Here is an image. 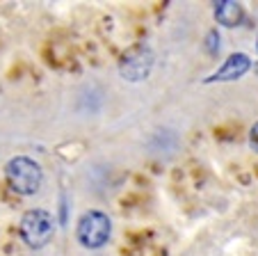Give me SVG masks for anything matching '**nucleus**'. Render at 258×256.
Returning a JSON list of instances; mask_svg holds the SVG:
<instances>
[{
    "label": "nucleus",
    "instance_id": "obj_1",
    "mask_svg": "<svg viewBox=\"0 0 258 256\" xmlns=\"http://www.w3.org/2000/svg\"><path fill=\"white\" fill-rule=\"evenodd\" d=\"M5 179L16 194L30 197V194H34L41 188L44 172H41V165L34 163L32 158L16 156V158H12L10 163L5 165Z\"/></svg>",
    "mask_w": 258,
    "mask_h": 256
},
{
    "label": "nucleus",
    "instance_id": "obj_2",
    "mask_svg": "<svg viewBox=\"0 0 258 256\" xmlns=\"http://www.w3.org/2000/svg\"><path fill=\"white\" fill-rule=\"evenodd\" d=\"M53 233H55V220L48 211L32 208L21 218V238L25 240L28 247L39 249V247L48 245Z\"/></svg>",
    "mask_w": 258,
    "mask_h": 256
},
{
    "label": "nucleus",
    "instance_id": "obj_3",
    "mask_svg": "<svg viewBox=\"0 0 258 256\" xmlns=\"http://www.w3.org/2000/svg\"><path fill=\"white\" fill-rule=\"evenodd\" d=\"M76 236H78V242L83 247H87V249H98V247H103L110 240V236H112V222H110V218H107L105 213L89 211L80 218Z\"/></svg>",
    "mask_w": 258,
    "mask_h": 256
},
{
    "label": "nucleus",
    "instance_id": "obj_4",
    "mask_svg": "<svg viewBox=\"0 0 258 256\" xmlns=\"http://www.w3.org/2000/svg\"><path fill=\"white\" fill-rule=\"evenodd\" d=\"M153 69V50L146 44L133 46L131 50H126V55L119 62V73H121L123 80L131 82H140L144 78H149Z\"/></svg>",
    "mask_w": 258,
    "mask_h": 256
},
{
    "label": "nucleus",
    "instance_id": "obj_5",
    "mask_svg": "<svg viewBox=\"0 0 258 256\" xmlns=\"http://www.w3.org/2000/svg\"><path fill=\"white\" fill-rule=\"evenodd\" d=\"M251 69V60H249V55L244 53H233L229 55V60H226L222 67L217 69V71L213 73V76L206 78V85H210V82H229V80H238V78H242L244 73Z\"/></svg>",
    "mask_w": 258,
    "mask_h": 256
},
{
    "label": "nucleus",
    "instance_id": "obj_6",
    "mask_svg": "<svg viewBox=\"0 0 258 256\" xmlns=\"http://www.w3.org/2000/svg\"><path fill=\"white\" fill-rule=\"evenodd\" d=\"M215 19L224 28H235L242 21V7L235 0H219L215 3Z\"/></svg>",
    "mask_w": 258,
    "mask_h": 256
},
{
    "label": "nucleus",
    "instance_id": "obj_7",
    "mask_svg": "<svg viewBox=\"0 0 258 256\" xmlns=\"http://www.w3.org/2000/svg\"><path fill=\"white\" fill-rule=\"evenodd\" d=\"M208 53L210 55H215L219 50V34H217V30H213V32H208Z\"/></svg>",
    "mask_w": 258,
    "mask_h": 256
},
{
    "label": "nucleus",
    "instance_id": "obj_8",
    "mask_svg": "<svg viewBox=\"0 0 258 256\" xmlns=\"http://www.w3.org/2000/svg\"><path fill=\"white\" fill-rule=\"evenodd\" d=\"M249 146L258 153V121L251 126V131H249Z\"/></svg>",
    "mask_w": 258,
    "mask_h": 256
},
{
    "label": "nucleus",
    "instance_id": "obj_9",
    "mask_svg": "<svg viewBox=\"0 0 258 256\" xmlns=\"http://www.w3.org/2000/svg\"><path fill=\"white\" fill-rule=\"evenodd\" d=\"M256 46H258V44H256Z\"/></svg>",
    "mask_w": 258,
    "mask_h": 256
}]
</instances>
